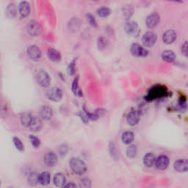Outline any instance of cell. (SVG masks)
Returning a JSON list of instances; mask_svg holds the SVG:
<instances>
[{"mask_svg": "<svg viewBox=\"0 0 188 188\" xmlns=\"http://www.w3.org/2000/svg\"><path fill=\"white\" fill-rule=\"evenodd\" d=\"M69 165L71 171L76 175L82 176L87 171V165L80 158L72 157L69 161Z\"/></svg>", "mask_w": 188, "mask_h": 188, "instance_id": "6da1fadb", "label": "cell"}, {"mask_svg": "<svg viewBox=\"0 0 188 188\" xmlns=\"http://www.w3.org/2000/svg\"><path fill=\"white\" fill-rule=\"evenodd\" d=\"M38 84L43 88H48L51 84V79L47 72L44 70H40L35 75Z\"/></svg>", "mask_w": 188, "mask_h": 188, "instance_id": "7a4b0ae2", "label": "cell"}, {"mask_svg": "<svg viewBox=\"0 0 188 188\" xmlns=\"http://www.w3.org/2000/svg\"><path fill=\"white\" fill-rule=\"evenodd\" d=\"M124 30L127 35L132 37H137L140 35V28H139L138 24L137 22L131 21L126 22V24L124 26Z\"/></svg>", "mask_w": 188, "mask_h": 188, "instance_id": "3957f363", "label": "cell"}, {"mask_svg": "<svg viewBox=\"0 0 188 188\" xmlns=\"http://www.w3.org/2000/svg\"><path fill=\"white\" fill-rule=\"evenodd\" d=\"M46 97L49 99L50 101H52V102H60V100L62 99V90L59 88H57V87H54V88H52L48 89L46 90Z\"/></svg>", "mask_w": 188, "mask_h": 188, "instance_id": "277c9868", "label": "cell"}, {"mask_svg": "<svg viewBox=\"0 0 188 188\" xmlns=\"http://www.w3.org/2000/svg\"><path fill=\"white\" fill-rule=\"evenodd\" d=\"M27 55L30 59L32 61H39L42 57V52L40 49L35 45H32L29 46L27 49Z\"/></svg>", "mask_w": 188, "mask_h": 188, "instance_id": "5b68a950", "label": "cell"}, {"mask_svg": "<svg viewBox=\"0 0 188 188\" xmlns=\"http://www.w3.org/2000/svg\"><path fill=\"white\" fill-rule=\"evenodd\" d=\"M27 33L32 37H37L41 32V28L37 21L35 20H32V21L28 22L27 25Z\"/></svg>", "mask_w": 188, "mask_h": 188, "instance_id": "8992f818", "label": "cell"}, {"mask_svg": "<svg viewBox=\"0 0 188 188\" xmlns=\"http://www.w3.org/2000/svg\"><path fill=\"white\" fill-rule=\"evenodd\" d=\"M130 52L132 55L138 57H145L149 54V52L138 44H133L131 46Z\"/></svg>", "mask_w": 188, "mask_h": 188, "instance_id": "52a82bcc", "label": "cell"}, {"mask_svg": "<svg viewBox=\"0 0 188 188\" xmlns=\"http://www.w3.org/2000/svg\"><path fill=\"white\" fill-rule=\"evenodd\" d=\"M157 35L153 32H147L143 36V44L145 47L151 48L156 44Z\"/></svg>", "mask_w": 188, "mask_h": 188, "instance_id": "ba28073f", "label": "cell"}, {"mask_svg": "<svg viewBox=\"0 0 188 188\" xmlns=\"http://www.w3.org/2000/svg\"><path fill=\"white\" fill-rule=\"evenodd\" d=\"M160 21V16L157 13H152L147 16L145 20V25L149 29L156 27Z\"/></svg>", "mask_w": 188, "mask_h": 188, "instance_id": "9c48e42d", "label": "cell"}, {"mask_svg": "<svg viewBox=\"0 0 188 188\" xmlns=\"http://www.w3.org/2000/svg\"><path fill=\"white\" fill-rule=\"evenodd\" d=\"M58 158L57 154L53 151H48L44 155V161L46 165L48 167H53L57 163Z\"/></svg>", "mask_w": 188, "mask_h": 188, "instance_id": "30bf717a", "label": "cell"}, {"mask_svg": "<svg viewBox=\"0 0 188 188\" xmlns=\"http://www.w3.org/2000/svg\"><path fill=\"white\" fill-rule=\"evenodd\" d=\"M140 121V114L135 110H132L128 113L126 117L127 124L130 126H135Z\"/></svg>", "mask_w": 188, "mask_h": 188, "instance_id": "8fae6325", "label": "cell"}, {"mask_svg": "<svg viewBox=\"0 0 188 188\" xmlns=\"http://www.w3.org/2000/svg\"><path fill=\"white\" fill-rule=\"evenodd\" d=\"M53 115V111L50 107L44 105L39 110V116L44 121H49Z\"/></svg>", "mask_w": 188, "mask_h": 188, "instance_id": "7c38bea8", "label": "cell"}, {"mask_svg": "<svg viewBox=\"0 0 188 188\" xmlns=\"http://www.w3.org/2000/svg\"><path fill=\"white\" fill-rule=\"evenodd\" d=\"M169 162V158L166 155H160L156 159L155 166L158 170H165L168 167Z\"/></svg>", "mask_w": 188, "mask_h": 188, "instance_id": "4fadbf2b", "label": "cell"}, {"mask_svg": "<svg viewBox=\"0 0 188 188\" xmlns=\"http://www.w3.org/2000/svg\"><path fill=\"white\" fill-rule=\"evenodd\" d=\"M40 117H33L29 128L34 132H38L43 128V121Z\"/></svg>", "mask_w": 188, "mask_h": 188, "instance_id": "5bb4252c", "label": "cell"}, {"mask_svg": "<svg viewBox=\"0 0 188 188\" xmlns=\"http://www.w3.org/2000/svg\"><path fill=\"white\" fill-rule=\"evenodd\" d=\"M173 167L178 172H187L188 171V159H179L174 163Z\"/></svg>", "mask_w": 188, "mask_h": 188, "instance_id": "9a60e30c", "label": "cell"}, {"mask_svg": "<svg viewBox=\"0 0 188 188\" xmlns=\"http://www.w3.org/2000/svg\"><path fill=\"white\" fill-rule=\"evenodd\" d=\"M19 12L21 18H27L30 13V4L26 1L21 2L19 5Z\"/></svg>", "mask_w": 188, "mask_h": 188, "instance_id": "2e32d148", "label": "cell"}, {"mask_svg": "<svg viewBox=\"0 0 188 188\" xmlns=\"http://www.w3.org/2000/svg\"><path fill=\"white\" fill-rule=\"evenodd\" d=\"M177 33L173 30H169L163 34V40L164 41V43L166 44H171L175 41L176 39H177Z\"/></svg>", "mask_w": 188, "mask_h": 188, "instance_id": "e0dca14e", "label": "cell"}, {"mask_svg": "<svg viewBox=\"0 0 188 188\" xmlns=\"http://www.w3.org/2000/svg\"><path fill=\"white\" fill-rule=\"evenodd\" d=\"M54 184L57 187H64L66 183V176L62 173H57L54 176Z\"/></svg>", "mask_w": 188, "mask_h": 188, "instance_id": "ac0fdd59", "label": "cell"}, {"mask_svg": "<svg viewBox=\"0 0 188 188\" xmlns=\"http://www.w3.org/2000/svg\"><path fill=\"white\" fill-rule=\"evenodd\" d=\"M47 56L51 61L52 62H60L61 60V54L57 50H56L54 48H48L47 52Z\"/></svg>", "mask_w": 188, "mask_h": 188, "instance_id": "d6986e66", "label": "cell"}, {"mask_svg": "<svg viewBox=\"0 0 188 188\" xmlns=\"http://www.w3.org/2000/svg\"><path fill=\"white\" fill-rule=\"evenodd\" d=\"M32 118H33V116H32L31 113L25 112L22 113L20 116V121H21V124L23 126L30 127Z\"/></svg>", "mask_w": 188, "mask_h": 188, "instance_id": "ffe728a7", "label": "cell"}, {"mask_svg": "<svg viewBox=\"0 0 188 188\" xmlns=\"http://www.w3.org/2000/svg\"><path fill=\"white\" fill-rule=\"evenodd\" d=\"M156 159V157H155V155L154 154L148 153L143 157V164L145 165V166L151 167H152L154 165H155Z\"/></svg>", "mask_w": 188, "mask_h": 188, "instance_id": "44dd1931", "label": "cell"}, {"mask_svg": "<svg viewBox=\"0 0 188 188\" xmlns=\"http://www.w3.org/2000/svg\"><path fill=\"white\" fill-rule=\"evenodd\" d=\"M71 90L72 93L74 94L75 96H79V97H82L83 96V94H82V90L80 88V85H79V76H76V77H75L74 81L72 82V85H71Z\"/></svg>", "mask_w": 188, "mask_h": 188, "instance_id": "7402d4cb", "label": "cell"}, {"mask_svg": "<svg viewBox=\"0 0 188 188\" xmlns=\"http://www.w3.org/2000/svg\"><path fill=\"white\" fill-rule=\"evenodd\" d=\"M161 56L162 59L167 62H173L176 58L174 52L171 50H165L163 52Z\"/></svg>", "mask_w": 188, "mask_h": 188, "instance_id": "603a6c76", "label": "cell"}, {"mask_svg": "<svg viewBox=\"0 0 188 188\" xmlns=\"http://www.w3.org/2000/svg\"><path fill=\"white\" fill-rule=\"evenodd\" d=\"M17 14V8L15 4L11 3L7 5L6 8V16L9 19H14Z\"/></svg>", "mask_w": 188, "mask_h": 188, "instance_id": "cb8c5ba5", "label": "cell"}, {"mask_svg": "<svg viewBox=\"0 0 188 188\" xmlns=\"http://www.w3.org/2000/svg\"><path fill=\"white\" fill-rule=\"evenodd\" d=\"M39 176L40 175L36 172H32L30 173L27 178L28 185L32 186V187L37 186L38 184L39 183Z\"/></svg>", "mask_w": 188, "mask_h": 188, "instance_id": "d4e9b609", "label": "cell"}, {"mask_svg": "<svg viewBox=\"0 0 188 188\" xmlns=\"http://www.w3.org/2000/svg\"><path fill=\"white\" fill-rule=\"evenodd\" d=\"M121 139H122L123 143H124L125 144H130V143H132L133 141H134V139H135L134 133L132 132H130V131L124 132L122 134Z\"/></svg>", "mask_w": 188, "mask_h": 188, "instance_id": "484cf974", "label": "cell"}, {"mask_svg": "<svg viewBox=\"0 0 188 188\" xmlns=\"http://www.w3.org/2000/svg\"><path fill=\"white\" fill-rule=\"evenodd\" d=\"M165 94H166V90H165V88L161 86H157L151 89L149 94H150V96L151 97H159L161 95Z\"/></svg>", "mask_w": 188, "mask_h": 188, "instance_id": "4316f807", "label": "cell"}, {"mask_svg": "<svg viewBox=\"0 0 188 188\" xmlns=\"http://www.w3.org/2000/svg\"><path fill=\"white\" fill-rule=\"evenodd\" d=\"M122 13L124 19L126 20H129L133 15V13H134V8H133L132 6L130 5H125L124 6V7L122 8Z\"/></svg>", "mask_w": 188, "mask_h": 188, "instance_id": "83f0119b", "label": "cell"}, {"mask_svg": "<svg viewBox=\"0 0 188 188\" xmlns=\"http://www.w3.org/2000/svg\"><path fill=\"white\" fill-rule=\"evenodd\" d=\"M51 180V176L48 172H44L39 176V183L44 186L49 185Z\"/></svg>", "mask_w": 188, "mask_h": 188, "instance_id": "f1b7e54d", "label": "cell"}, {"mask_svg": "<svg viewBox=\"0 0 188 188\" xmlns=\"http://www.w3.org/2000/svg\"><path fill=\"white\" fill-rule=\"evenodd\" d=\"M80 21H79L78 19L74 18V19H72L69 22H68V30H69L71 32L77 31L79 27H80Z\"/></svg>", "mask_w": 188, "mask_h": 188, "instance_id": "f546056e", "label": "cell"}, {"mask_svg": "<svg viewBox=\"0 0 188 188\" xmlns=\"http://www.w3.org/2000/svg\"><path fill=\"white\" fill-rule=\"evenodd\" d=\"M137 154V148L135 145H129L126 149V155L129 158H134Z\"/></svg>", "mask_w": 188, "mask_h": 188, "instance_id": "4dcf8cb0", "label": "cell"}, {"mask_svg": "<svg viewBox=\"0 0 188 188\" xmlns=\"http://www.w3.org/2000/svg\"><path fill=\"white\" fill-rule=\"evenodd\" d=\"M79 116L80 117L81 121L84 123V124H87L90 121V118H89V116H88V111L86 110L85 108H83L82 110H81L80 113H79Z\"/></svg>", "mask_w": 188, "mask_h": 188, "instance_id": "1f68e13d", "label": "cell"}, {"mask_svg": "<svg viewBox=\"0 0 188 188\" xmlns=\"http://www.w3.org/2000/svg\"><path fill=\"white\" fill-rule=\"evenodd\" d=\"M108 44V40L105 37H99L97 40V46L99 50H103L107 47Z\"/></svg>", "mask_w": 188, "mask_h": 188, "instance_id": "d6a6232c", "label": "cell"}, {"mask_svg": "<svg viewBox=\"0 0 188 188\" xmlns=\"http://www.w3.org/2000/svg\"><path fill=\"white\" fill-rule=\"evenodd\" d=\"M110 12L111 11L110 8L106 7L99 8V9L97 10V14H98V16L102 18L108 17V16L110 14Z\"/></svg>", "mask_w": 188, "mask_h": 188, "instance_id": "836d02e7", "label": "cell"}, {"mask_svg": "<svg viewBox=\"0 0 188 188\" xmlns=\"http://www.w3.org/2000/svg\"><path fill=\"white\" fill-rule=\"evenodd\" d=\"M68 74L71 76H74L76 73V58L72 60L71 62L68 64L67 68Z\"/></svg>", "mask_w": 188, "mask_h": 188, "instance_id": "e575fe53", "label": "cell"}, {"mask_svg": "<svg viewBox=\"0 0 188 188\" xmlns=\"http://www.w3.org/2000/svg\"><path fill=\"white\" fill-rule=\"evenodd\" d=\"M80 187L90 188L91 187V181L88 177H82L80 180Z\"/></svg>", "mask_w": 188, "mask_h": 188, "instance_id": "d590c367", "label": "cell"}, {"mask_svg": "<svg viewBox=\"0 0 188 188\" xmlns=\"http://www.w3.org/2000/svg\"><path fill=\"white\" fill-rule=\"evenodd\" d=\"M13 141L14 145H15V147L17 150H19V151H24V146L23 143H22V141L20 140L19 137H14Z\"/></svg>", "mask_w": 188, "mask_h": 188, "instance_id": "8d00e7d4", "label": "cell"}, {"mask_svg": "<svg viewBox=\"0 0 188 188\" xmlns=\"http://www.w3.org/2000/svg\"><path fill=\"white\" fill-rule=\"evenodd\" d=\"M29 139L31 142L32 146L34 147L35 149H38V147L40 146V141L39 140V138L37 137L36 136H34V135H30L29 136Z\"/></svg>", "mask_w": 188, "mask_h": 188, "instance_id": "74e56055", "label": "cell"}, {"mask_svg": "<svg viewBox=\"0 0 188 188\" xmlns=\"http://www.w3.org/2000/svg\"><path fill=\"white\" fill-rule=\"evenodd\" d=\"M87 20H88V23L90 24V26H92L93 27H97V21L96 19L94 18V16L92 14H87L86 15Z\"/></svg>", "mask_w": 188, "mask_h": 188, "instance_id": "f35d334b", "label": "cell"}, {"mask_svg": "<svg viewBox=\"0 0 188 188\" xmlns=\"http://www.w3.org/2000/svg\"><path fill=\"white\" fill-rule=\"evenodd\" d=\"M109 149H110V152L111 154V156H112L113 158L116 159L117 156H118V152H117L116 146H115L114 143L112 142L110 143V145H109Z\"/></svg>", "mask_w": 188, "mask_h": 188, "instance_id": "ab89813d", "label": "cell"}, {"mask_svg": "<svg viewBox=\"0 0 188 188\" xmlns=\"http://www.w3.org/2000/svg\"><path fill=\"white\" fill-rule=\"evenodd\" d=\"M58 151H59L60 154L61 156H65V155L67 154L68 151V148L66 145H62L61 146L59 147L58 149Z\"/></svg>", "mask_w": 188, "mask_h": 188, "instance_id": "60d3db41", "label": "cell"}, {"mask_svg": "<svg viewBox=\"0 0 188 188\" xmlns=\"http://www.w3.org/2000/svg\"><path fill=\"white\" fill-rule=\"evenodd\" d=\"M181 54H183L185 57H188V41H186L185 43H184V44L181 46Z\"/></svg>", "mask_w": 188, "mask_h": 188, "instance_id": "b9f144b4", "label": "cell"}, {"mask_svg": "<svg viewBox=\"0 0 188 188\" xmlns=\"http://www.w3.org/2000/svg\"><path fill=\"white\" fill-rule=\"evenodd\" d=\"M64 187H76V185L73 183H68L65 185Z\"/></svg>", "mask_w": 188, "mask_h": 188, "instance_id": "7bdbcfd3", "label": "cell"}, {"mask_svg": "<svg viewBox=\"0 0 188 188\" xmlns=\"http://www.w3.org/2000/svg\"><path fill=\"white\" fill-rule=\"evenodd\" d=\"M167 1L175 2H182V0H167Z\"/></svg>", "mask_w": 188, "mask_h": 188, "instance_id": "ee69618b", "label": "cell"}, {"mask_svg": "<svg viewBox=\"0 0 188 188\" xmlns=\"http://www.w3.org/2000/svg\"><path fill=\"white\" fill-rule=\"evenodd\" d=\"M93 1H94V2H99V0H93Z\"/></svg>", "mask_w": 188, "mask_h": 188, "instance_id": "f6af8a7d", "label": "cell"}]
</instances>
